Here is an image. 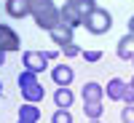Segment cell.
Returning <instances> with one entry per match:
<instances>
[{
    "label": "cell",
    "instance_id": "cell-6",
    "mask_svg": "<svg viewBox=\"0 0 134 123\" xmlns=\"http://www.w3.org/2000/svg\"><path fill=\"white\" fill-rule=\"evenodd\" d=\"M59 21H62L64 27L75 30V27H81V24H83V16L78 14V11H75V8H72L70 3H64V5L59 8Z\"/></svg>",
    "mask_w": 134,
    "mask_h": 123
},
{
    "label": "cell",
    "instance_id": "cell-5",
    "mask_svg": "<svg viewBox=\"0 0 134 123\" xmlns=\"http://www.w3.org/2000/svg\"><path fill=\"white\" fill-rule=\"evenodd\" d=\"M21 64H24V70L30 72H43V70H48V59H46V54L43 51H24L21 54Z\"/></svg>",
    "mask_w": 134,
    "mask_h": 123
},
{
    "label": "cell",
    "instance_id": "cell-20",
    "mask_svg": "<svg viewBox=\"0 0 134 123\" xmlns=\"http://www.w3.org/2000/svg\"><path fill=\"white\" fill-rule=\"evenodd\" d=\"M81 56L86 62H99V59H102V51H81Z\"/></svg>",
    "mask_w": 134,
    "mask_h": 123
},
{
    "label": "cell",
    "instance_id": "cell-8",
    "mask_svg": "<svg viewBox=\"0 0 134 123\" xmlns=\"http://www.w3.org/2000/svg\"><path fill=\"white\" fill-rule=\"evenodd\" d=\"M48 35H51V40L57 43L59 48H62V46H67V43H75V38H72V30H70V27H64L62 21H59V24L54 27V30H48Z\"/></svg>",
    "mask_w": 134,
    "mask_h": 123
},
{
    "label": "cell",
    "instance_id": "cell-23",
    "mask_svg": "<svg viewBox=\"0 0 134 123\" xmlns=\"http://www.w3.org/2000/svg\"><path fill=\"white\" fill-rule=\"evenodd\" d=\"M126 27H129V35H134V16H131V19L126 21Z\"/></svg>",
    "mask_w": 134,
    "mask_h": 123
},
{
    "label": "cell",
    "instance_id": "cell-19",
    "mask_svg": "<svg viewBox=\"0 0 134 123\" xmlns=\"http://www.w3.org/2000/svg\"><path fill=\"white\" fill-rule=\"evenodd\" d=\"M121 120L124 123H134V104H126L121 110Z\"/></svg>",
    "mask_w": 134,
    "mask_h": 123
},
{
    "label": "cell",
    "instance_id": "cell-17",
    "mask_svg": "<svg viewBox=\"0 0 134 123\" xmlns=\"http://www.w3.org/2000/svg\"><path fill=\"white\" fill-rule=\"evenodd\" d=\"M51 123H72V113H70V110H59L57 107V113L51 115Z\"/></svg>",
    "mask_w": 134,
    "mask_h": 123
},
{
    "label": "cell",
    "instance_id": "cell-14",
    "mask_svg": "<svg viewBox=\"0 0 134 123\" xmlns=\"http://www.w3.org/2000/svg\"><path fill=\"white\" fill-rule=\"evenodd\" d=\"M124 91H126V80H124V78H113V80H107V88H105L107 99H113V102H121Z\"/></svg>",
    "mask_w": 134,
    "mask_h": 123
},
{
    "label": "cell",
    "instance_id": "cell-22",
    "mask_svg": "<svg viewBox=\"0 0 134 123\" xmlns=\"http://www.w3.org/2000/svg\"><path fill=\"white\" fill-rule=\"evenodd\" d=\"M43 54H46V59H48V62H51V59H57V56H59V51H43Z\"/></svg>",
    "mask_w": 134,
    "mask_h": 123
},
{
    "label": "cell",
    "instance_id": "cell-9",
    "mask_svg": "<svg viewBox=\"0 0 134 123\" xmlns=\"http://www.w3.org/2000/svg\"><path fill=\"white\" fill-rule=\"evenodd\" d=\"M83 102H102L105 99V86L102 83H97V80H88L83 86Z\"/></svg>",
    "mask_w": 134,
    "mask_h": 123
},
{
    "label": "cell",
    "instance_id": "cell-21",
    "mask_svg": "<svg viewBox=\"0 0 134 123\" xmlns=\"http://www.w3.org/2000/svg\"><path fill=\"white\" fill-rule=\"evenodd\" d=\"M121 102H126V104H134V88L126 83V91H124V96H121Z\"/></svg>",
    "mask_w": 134,
    "mask_h": 123
},
{
    "label": "cell",
    "instance_id": "cell-16",
    "mask_svg": "<svg viewBox=\"0 0 134 123\" xmlns=\"http://www.w3.org/2000/svg\"><path fill=\"white\" fill-rule=\"evenodd\" d=\"M70 5H72L81 16H88V14L97 8V0H70Z\"/></svg>",
    "mask_w": 134,
    "mask_h": 123
},
{
    "label": "cell",
    "instance_id": "cell-18",
    "mask_svg": "<svg viewBox=\"0 0 134 123\" xmlns=\"http://www.w3.org/2000/svg\"><path fill=\"white\" fill-rule=\"evenodd\" d=\"M81 46H78V43H67V46H62V54H64V56L67 59H72V56H81Z\"/></svg>",
    "mask_w": 134,
    "mask_h": 123
},
{
    "label": "cell",
    "instance_id": "cell-26",
    "mask_svg": "<svg viewBox=\"0 0 134 123\" xmlns=\"http://www.w3.org/2000/svg\"><path fill=\"white\" fill-rule=\"evenodd\" d=\"M0 94H3V86H0Z\"/></svg>",
    "mask_w": 134,
    "mask_h": 123
},
{
    "label": "cell",
    "instance_id": "cell-4",
    "mask_svg": "<svg viewBox=\"0 0 134 123\" xmlns=\"http://www.w3.org/2000/svg\"><path fill=\"white\" fill-rule=\"evenodd\" d=\"M11 51H21L19 32L8 24H0V54H11Z\"/></svg>",
    "mask_w": 134,
    "mask_h": 123
},
{
    "label": "cell",
    "instance_id": "cell-2",
    "mask_svg": "<svg viewBox=\"0 0 134 123\" xmlns=\"http://www.w3.org/2000/svg\"><path fill=\"white\" fill-rule=\"evenodd\" d=\"M16 83H19V91H21V99H24V102H30V104L43 102V96H46V88H43V83L38 80V75H35V72L21 70L19 78H16Z\"/></svg>",
    "mask_w": 134,
    "mask_h": 123
},
{
    "label": "cell",
    "instance_id": "cell-25",
    "mask_svg": "<svg viewBox=\"0 0 134 123\" xmlns=\"http://www.w3.org/2000/svg\"><path fill=\"white\" fill-rule=\"evenodd\" d=\"M88 123H102V120H88Z\"/></svg>",
    "mask_w": 134,
    "mask_h": 123
},
{
    "label": "cell",
    "instance_id": "cell-10",
    "mask_svg": "<svg viewBox=\"0 0 134 123\" xmlns=\"http://www.w3.org/2000/svg\"><path fill=\"white\" fill-rule=\"evenodd\" d=\"M75 102V94L70 86H59L57 91H54V104H57L59 110H70V104Z\"/></svg>",
    "mask_w": 134,
    "mask_h": 123
},
{
    "label": "cell",
    "instance_id": "cell-24",
    "mask_svg": "<svg viewBox=\"0 0 134 123\" xmlns=\"http://www.w3.org/2000/svg\"><path fill=\"white\" fill-rule=\"evenodd\" d=\"M129 86H131V88H134V78H131V80H129Z\"/></svg>",
    "mask_w": 134,
    "mask_h": 123
},
{
    "label": "cell",
    "instance_id": "cell-7",
    "mask_svg": "<svg viewBox=\"0 0 134 123\" xmlns=\"http://www.w3.org/2000/svg\"><path fill=\"white\" fill-rule=\"evenodd\" d=\"M72 78H75V70H72L70 64H57V67H51V80L57 83V86H70Z\"/></svg>",
    "mask_w": 134,
    "mask_h": 123
},
{
    "label": "cell",
    "instance_id": "cell-27",
    "mask_svg": "<svg viewBox=\"0 0 134 123\" xmlns=\"http://www.w3.org/2000/svg\"><path fill=\"white\" fill-rule=\"evenodd\" d=\"M131 64H134V56H131Z\"/></svg>",
    "mask_w": 134,
    "mask_h": 123
},
{
    "label": "cell",
    "instance_id": "cell-12",
    "mask_svg": "<svg viewBox=\"0 0 134 123\" xmlns=\"http://www.w3.org/2000/svg\"><path fill=\"white\" fill-rule=\"evenodd\" d=\"M115 54H118V59H124V62H131L134 56V35H126L118 40V46H115Z\"/></svg>",
    "mask_w": 134,
    "mask_h": 123
},
{
    "label": "cell",
    "instance_id": "cell-1",
    "mask_svg": "<svg viewBox=\"0 0 134 123\" xmlns=\"http://www.w3.org/2000/svg\"><path fill=\"white\" fill-rule=\"evenodd\" d=\"M27 8H30V16L35 19V24L40 30H54L59 24V8L54 5V0H27Z\"/></svg>",
    "mask_w": 134,
    "mask_h": 123
},
{
    "label": "cell",
    "instance_id": "cell-3",
    "mask_svg": "<svg viewBox=\"0 0 134 123\" xmlns=\"http://www.w3.org/2000/svg\"><path fill=\"white\" fill-rule=\"evenodd\" d=\"M81 27H86V32H91V35H105L113 30V14L107 8H94L88 16H83Z\"/></svg>",
    "mask_w": 134,
    "mask_h": 123
},
{
    "label": "cell",
    "instance_id": "cell-13",
    "mask_svg": "<svg viewBox=\"0 0 134 123\" xmlns=\"http://www.w3.org/2000/svg\"><path fill=\"white\" fill-rule=\"evenodd\" d=\"M40 120V107L38 104H21L19 107V120L16 123H38Z\"/></svg>",
    "mask_w": 134,
    "mask_h": 123
},
{
    "label": "cell",
    "instance_id": "cell-28",
    "mask_svg": "<svg viewBox=\"0 0 134 123\" xmlns=\"http://www.w3.org/2000/svg\"><path fill=\"white\" fill-rule=\"evenodd\" d=\"M64 3H70V0H64Z\"/></svg>",
    "mask_w": 134,
    "mask_h": 123
},
{
    "label": "cell",
    "instance_id": "cell-11",
    "mask_svg": "<svg viewBox=\"0 0 134 123\" xmlns=\"http://www.w3.org/2000/svg\"><path fill=\"white\" fill-rule=\"evenodd\" d=\"M5 14H8L11 19H27V16H30L27 0H5Z\"/></svg>",
    "mask_w": 134,
    "mask_h": 123
},
{
    "label": "cell",
    "instance_id": "cell-15",
    "mask_svg": "<svg viewBox=\"0 0 134 123\" xmlns=\"http://www.w3.org/2000/svg\"><path fill=\"white\" fill-rule=\"evenodd\" d=\"M83 113H86L88 120H99L105 113V104L102 102H83Z\"/></svg>",
    "mask_w": 134,
    "mask_h": 123
}]
</instances>
